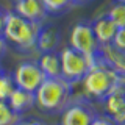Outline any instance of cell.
Instances as JSON below:
<instances>
[{
    "label": "cell",
    "instance_id": "obj_4",
    "mask_svg": "<svg viewBox=\"0 0 125 125\" xmlns=\"http://www.w3.org/2000/svg\"><path fill=\"white\" fill-rule=\"evenodd\" d=\"M95 56H86V55L77 52L72 47H64L60 52L61 60V77L67 80L69 83L77 84L81 80L86 72L91 67Z\"/></svg>",
    "mask_w": 125,
    "mask_h": 125
},
{
    "label": "cell",
    "instance_id": "obj_19",
    "mask_svg": "<svg viewBox=\"0 0 125 125\" xmlns=\"http://www.w3.org/2000/svg\"><path fill=\"white\" fill-rule=\"evenodd\" d=\"M111 45L114 47V49H117L119 52L125 53V27L124 28H117L116 36H114V39H113Z\"/></svg>",
    "mask_w": 125,
    "mask_h": 125
},
{
    "label": "cell",
    "instance_id": "obj_7",
    "mask_svg": "<svg viewBox=\"0 0 125 125\" xmlns=\"http://www.w3.org/2000/svg\"><path fill=\"white\" fill-rule=\"evenodd\" d=\"M11 77L14 80L16 88L25 89L30 92H34L45 80L44 72L38 66V62L34 61H23L21 64H17Z\"/></svg>",
    "mask_w": 125,
    "mask_h": 125
},
{
    "label": "cell",
    "instance_id": "obj_8",
    "mask_svg": "<svg viewBox=\"0 0 125 125\" xmlns=\"http://www.w3.org/2000/svg\"><path fill=\"white\" fill-rule=\"evenodd\" d=\"M14 13L27 19V21L41 22V23L49 16L41 0H22V2L14 3Z\"/></svg>",
    "mask_w": 125,
    "mask_h": 125
},
{
    "label": "cell",
    "instance_id": "obj_5",
    "mask_svg": "<svg viewBox=\"0 0 125 125\" xmlns=\"http://www.w3.org/2000/svg\"><path fill=\"white\" fill-rule=\"evenodd\" d=\"M97 111L89 99L80 95L70 100V103L64 108L61 114V125H91Z\"/></svg>",
    "mask_w": 125,
    "mask_h": 125
},
{
    "label": "cell",
    "instance_id": "obj_2",
    "mask_svg": "<svg viewBox=\"0 0 125 125\" xmlns=\"http://www.w3.org/2000/svg\"><path fill=\"white\" fill-rule=\"evenodd\" d=\"M73 99V84L62 77L45 78L34 91V106L47 114L62 113Z\"/></svg>",
    "mask_w": 125,
    "mask_h": 125
},
{
    "label": "cell",
    "instance_id": "obj_1",
    "mask_svg": "<svg viewBox=\"0 0 125 125\" xmlns=\"http://www.w3.org/2000/svg\"><path fill=\"white\" fill-rule=\"evenodd\" d=\"M119 78V73L109 64H106L103 58L97 53L89 70L78 83L81 84V89H83V97L103 102L117 88Z\"/></svg>",
    "mask_w": 125,
    "mask_h": 125
},
{
    "label": "cell",
    "instance_id": "obj_16",
    "mask_svg": "<svg viewBox=\"0 0 125 125\" xmlns=\"http://www.w3.org/2000/svg\"><path fill=\"white\" fill-rule=\"evenodd\" d=\"M21 120V114L8 105V102L0 100V125H16Z\"/></svg>",
    "mask_w": 125,
    "mask_h": 125
},
{
    "label": "cell",
    "instance_id": "obj_26",
    "mask_svg": "<svg viewBox=\"0 0 125 125\" xmlns=\"http://www.w3.org/2000/svg\"><path fill=\"white\" fill-rule=\"evenodd\" d=\"M116 2H120V3H125V0H116Z\"/></svg>",
    "mask_w": 125,
    "mask_h": 125
},
{
    "label": "cell",
    "instance_id": "obj_3",
    "mask_svg": "<svg viewBox=\"0 0 125 125\" xmlns=\"http://www.w3.org/2000/svg\"><path fill=\"white\" fill-rule=\"evenodd\" d=\"M41 28H42L41 22L27 21L19 14H16L14 11H6L3 38L8 44L16 47L17 50L28 52V50L36 47V39Z\"/></svg>",
    "mask_w": 125,
    "mask_h": 125
},
{
    "label": "cell",
    "instance_id": "obj_28",
    "mask_svg": "<svg viewBox=\"0 0 125 125\" xmlns=\"http://www.w3.org/2000/svg\"><path fill=\"white\" fill-rule=\"evenodd\" d=\"M3 72V69H2V66H0V73H2Z\"/></svg>",
    "mask_w": 125,
    "mask_h": 125
},
{
    "label": "cell",
    "instance_id": "obj_20",
    "mask_svg": "<svg viewBox=\"0 0 125 125\" xmlns=\"http://www.w3.org/2000/svg\"><path fill=\"white\" fill-rule=\"evenodd\" d=\"M91 125H117V124L108 114H97L94 117V120L91 122Z\"/></svg>",
    "mask_w": 125,
    "mask_h": 125
},
{
    "label": "cell",
    "instance_id": "obj_13",
    "mask_svg": "<svg viewBox=\"0 0 125 125\" xmlns=\"http://www.w3.org/2000/svg\"><path fill=\"white\" fill-rule=\"evenodd\" d=\"M38 66L41 67L42 72H44L45 78L61 77V60H60V53H56V52L41 53V56H39V60H38Z\"/></svg>",
    "mask_w": 125,
    "mask_h": 125
},
{
    "label": "cell",
    "instance_id": "obj_17",
    "mask_svg": "<svg viewBox=\"0 0 125 125\" xmlns=\"http://www.w3.org/2000/svg\"><path fill=\"white\" fill-rule=\"evenodd\" d=\"M106 16L113 21V23H114L117 28H124L125 27V3L114 2L109 6Z\"/></svg>",
    "mask_w": 125,
    "mask_h": 125
},
{
    "label": "cell",
    "instance_id": "obj_27",
    "mask_svg": "<svg viewBox=\"0 0 125 125\" xmlns=\"http://www.w3.org/2000/svg\"><path fill=\"white\" fill-rule=\"evenodd\" d=\"M13 2H14V3H17V2H22V0H13Z\"/></svg>",
    "mask_w": 125,
    "mask_h": 125
},
{
    "label": "cell",
    "instance_id": "obj_24",
    "mask_svg": "<svg viewBox=\"0 0 125 125\" xmlns=\"http://www.w3.org/2000/svg\"><path fill=\"white\" fill-rule=\"evenodd\" d=\"M6 49H8V42L5 41V38H0V60L5 56Z\"/></svg>",
    "mask_w": 125,
    "mask_h": 125
},
{
    "label": "cell",
    "instance_id": "obj_11",
    "mask_svg": "<svg viewBox=\"0 0 125 125\" xmlns=\"http://www.w3.org/2000/svg\"><path fill=\"white\" fill-rule=\"evenodd\" d=\"M8 105H10L17 114L22 116L23 113L30 111V109L34 106V92L16 88L13 91V94L10 95V99H8Z\"/></svg>",
    "mask_w": 125,
    "mask_h": 125
},
{
    "label": "cell",
    "instance_id": "obj_22",
    "mask_svg": "<svg viewBox=\"0 0 125 125\" xmlns=\"http://www.w3.org/2000/svg\"><path fill=\"white\" fill-rule=\"evenodd\" d=\"M113 120L117 124V125H122V124H125V108L124 109H120L119 113H117L116 116H113Z\"/></svg>",
    "mask_w": 125,
    "mask_h": 125
},
{
    "label": "cell",
    "instance_id": "obj_21",
    "mask_svg": "<svg viewBox=\"0 0 125 125\" xmlns=\"http://www.w3.org/2000/svg\"><path fill=\"white\" fill-rule=\"evenodd\" d=\"M16 125H45V124L42 122V120H39V119H33V117H31V119H25V120L21 119Z\"/></svg>",
    "mask_w": 125,
    "mask_h": 125
},
{
    "label": "cell",
    "instance_id": "obj_14",
    "mask_svg": "<svg viewBox=\"0 0 125 125\" xmlns=\"http://www.w3.org/2000/svg\"><path fill=\"white\" fill-rule=\"evenodd\" d=\"M103 108L105 114H108L109 117L116 116L120 109L125 108V89L122 86L117 84V88L103 100Z\"/></svg>",
    "mask_w": 125,
    "mask_h": 125
},
{
    "label": "cell",
    "instance_id": "obj_6",
    "mask_svg": "<svg viewBox=\"0 0 125 125\" xmlns=\"http://www.w3.org/2000/svg\"><path fill=\"white\" fill-rule=\"evenodd\" d=\"M69 44L77 52L86 55V56H95L99 53L100 44L97 42V38L92 30V22L80 21L72 27L69 36Z\"/></svg>",
    "mask_w": 125,
    "mask_h": 125
},
{
    "label": "cell",
    "instance_id": "obj_23",
    "mask_svg": "<svg viewBox=\"0 0 125 125\" xmlns=\"http://www.w3.org/2000/svg\"><path fill=\"white\" fill-rule=\"evenodd\" d=\"M5 16L6 11H3L0 8V38H3V30H5Z\"/></svg>",
    "mask_w": 125,
    "mask_h": 125
},
{
    "label": "cell",
    "instance_id": "obj_18",
    "mask_svg": "<svg viewBox=\"0 0 125 125\" xmlns=\"http://www.w3.org/2000/svg\"><path fill=\"white\" fill-rule=\"evenodd\" d=\"M14 89H16V84H14L13 77L5 73V70H3L0 73V100L8 102V99H10V95L13 94Z\"/></svg>",
    "mask_w": 125,
    "mask_h": 125
},
{
    "label": "cell",
    "instance_id": "obj_29",
    "mask_svg": "<svg viewBox=\"0 0 125 125\" xmlns=\"http://www.w3.org/2000/svg\"><path fill=\"white\" fill-rule=\"evenodd\" d=\"M122 125H125V124H122Z\"/></svg>",
    "mask_w": 125,
    "mask_h": 125
},
{
    "label": "cell",
    "instance_id": "obj_15",
    "mask_svg": "<svg viewBox=\"0 0 125 125\" xmlns=\"http://www.w3.org/2000/svg\"><path fill=\"white\" fill-rule=\"evenodd\" d=\"M44 5L47 14L52 16H61L64 13H67L69 10H72L73 3L72 0H41Z\"/></svg>",
    "mask_w": 125,
    "mask_h": 125
},
{
    "label": "cell",
    "instance_id": "obj_10",
    "mask_svg": "<svg viewBox=\"0 0 125 125\" xmlns=\"http://www.w3.org/2000/svg\"><path fill=\"white\" fill-rule=\"evenodd\" d=\"M61 36H60V31H58L55 27L52 25H42L41 31L38 34L36 39V49L41 53H47V52H55L58 45H60Z\"/></svg>",
    "mask_w": 125,
    "mask_h": 125
},
{
    "label": "cell",
    "instance_id": "obj_9",
    "mask_svg": "<svg viewBox=\"0 0 125 125\" xmlns=\"http://www.w3.org/2000/svg\"><path fill=\"white\" fill-rule=\"evenodd\" d=\"M92 30H94L95 38H97V42L100 45H106V44H111L113 42V39L116 36V31H117V27L105 14V16L97 17L92 22Z\"/></svg>",
    "mask_w": 125,
    "mask_h": 125
},
{
    "label": "cell",
    "instance_id": "obj_12",
    "mask_svg": "<svg viewBox=\"0 0 125 125\" xmlns=\"http://www.w3.org/2000/svg\"><path fill=\"white\" fill-rule=\"evenodd\" d=\"M99 55L105 60L106 64H109L117 73H119V75H125V53L119 52V50L114 49L111 44H106V45L99 47Z\"/></svg>",
    "mask_w": 125,
    "mask_h": 125
},
{
    "label": "cell",
    "instance_id": "obj_25",
    "mask_svg": "<svg viewBox=\"0 0 125 125\" xmlns=\"http://www.w3.org/2000/svg\"><path fill=\"white\" fill-rule=\"evenodd\" d=\"M91 0H72V3H73V6L75 5H86V3H89Z\"/></svg>",
    "mask_w": 125,
    "mask_h": 125
}]
</instances>
